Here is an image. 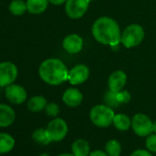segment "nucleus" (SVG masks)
<instances>
[{
  "label": "nucleus",
  "mask_w": 156,
  "mask_h": 156,
  "mask_svg": "<svg viewBox=\"0 0 156 156\" xmlns=\"http://www.w3.org/2000/svg\"><path fill=\"white\" fill-rule=\"evenodd\" d=\"M92 34L97 41L104 45L117 46L121 39L119 24L109 17L98 19L92 26Z\"/></svg>",
  "instance_id": "nucleus-1"
},
{
  "label": "nucleus",
  "mask_w": 156,
  "mask_h": 156,
  "mask_svg": "<svg viewBox=\"0 0 156 156\" xmlns=\"http://www.w3.org/2000/svg\"><path fill=\"white\" fill-rule=\"evenodd\" d=\"M67 67L59 59L50 58L41 62L39 67L40 77L46 84L59 86L68 80Z\"/></svg>",
  "instance_id": "nucleus-2"
},
{
  "label": "nucleus",
  "mask_w": 156,
  "mask_h": 156,
  "mask_svg": "<svg viewBox=\"0 0 156 156\" xmlns=\"http://www.w3.org/2000/svg\"><path fill=\"white\" fill-rule=\"evenodd\" d=\"M89 117L92 123L97 127L108 128L113 124L115 113L112 108L107 105H97L91 108Z\"/></svg>",
  "instance_id": "nucleus-3"
},
{
  "label": "nucleus",
  "mask_w": 156,
  "mask_h": 156,
  "mask_svg": "<svg viewBox=\"0 0 156 156\" xmlns=\"http://www.w3.org/2000/svg\"><path fill=\"white\" fill-rule=\"evenodd\" d=\"M144 30L139 24H130L121 33L120 42L126 48H133L138 46L144 39Z\"/></svg>",
  "instance_id": "nucleus-4"
},
{
  "label": "nucleus",
  "mask_w": 156,
  "mask_h": 156,
  "mask_svg": "<svg viewBox=\"0 0 156 156\" xmlns=\"http://www.w3.org/2000/svg\"><path fill=\"white\" fill-rule=\"evenodd\" d=\"M131 127L133 131L140 137H147L153 132V122L147 115L142 113L134 115L131 119Z\"/></svg>",
  "instance_id": "nucleus-5"
},
{
  "label": "nucleus",
  "mask_w": 156,
  "mask_h": 156,
  "mask_svg": "<svg viewBox=\"0 0 156 156\" xmlns=\"http://www.w3.org/2000/svg\"><path fill=\"white\" fill-rule=\"evenodd\" d=\"M46 129L51 141H61L68 133V125L64 119L55 118L49 122Z\"/></svg>",
  "instance_id": "nucleus-6"
},
{
  "label": "nucleus",
  "mask_w": 156,
  "mask_h": 156,
  "mask_svg": "<svg viewBox=\"0 0 156 156\" xmlns=\"http://www.w3.org/2000/svg\"><path fill=\"white\" fill-rule=\"evenodd\" d=\"M89 3V0H67L65 2V12L70 19H80L87 11Z\"/></svg>",
  "instance_id": "nucleus-7"
},
{
  "label": "nucleus",
  "mask_w": 156,
  "mask_h": 156,
  "mask_svg": "<svg viewBox=\"0 0 156 156\" xmlns=\"http://www.w3.org/2000/svg\"><path fill=\"white\" fill-rule=\"evenodd\" d=\"M18 68L11 62H0V87H7L13 84L18 76Z\"/></svg>",
  "instance_id": "nucleus-8"
},
{
  "label": "nucleus",
  "mask_w": 156,
  "mask_h": 156,
  "mask_svg": "<svg viewBox=\"0 0 156 156\" xmlns=\"http://www.w3.org/2000/svg\"><path fill=\"white\" fill-rule=\"evenodd\" d=\"M5 95L9 102L15 105H20L24 103L27 99V91L26 89L16 84H11L5 89Z\"/></svg>",
  "instance_id": "nucleus-9"
},
{
  "label": "nucleus",
  "mask_w": 156,
  "mask_h": 156,
  "mask_svg": "<svg viewBox=\"0 0 156 156\" xmlns=\"http://www.w3.org/2000/svg\"><path fill=\"white\" fill-rule=\"evenodd\" d=\"M89 77V69L85 64H77L68 73V81L72 85H80L86 82Z\"/></svg>",
  "instance_id": "nucleus-10"
},
{
  "label": "nucleus",
  "mask_w": 156,
  "mask_h": 156,
  "mask_svg": "<svg viewBox=\"0 0 156 156\" xmlns=\"http://www.w3.org/2000/svg\"><path fill=\"white\" fill-rule=\"evenodd\" d=\"M126 83H127V74L121 70L113 72L109 75L108 80V88L110 91L113 92L121 91L126 86Z\"/></svg>",
  "instance_id": "nucleus-11"
},
{
  "label": "nucleus",
  "mask_w": 156,
  "mask_h": 156,
  "mask_svg": "<svg viewBox=\"0 0 156 156\" xmlns=\"http://www.w3.org/2000/svg\"><path fill=\"white\" fill-rule=\"evenodd\" d=\"M83 45V39L77 34H70L66 36L62 41L63 49L71 54L78 53L82 50Z\"/></svg>",
  "instance_id": "nucleus-12"
},
{
  "label": "nucleus",
  "mask_w": 156,
  "mask_h": 156,
  "mask_svg": "<svg viewBox=\"0 0 156 156\" xmlns=\"http://www.w3.org/2000/svg\"><path fill=\"white\" fill-rule=\"evenodd\" d=\"M62 101L68 107H78L83 101V94L76 88H68L62 95Z\"/></svg>",
  "instance_id": "nucleus-13"
},
{
  "label": "nucleus",
  "mask_w": 156,
  "mask_h": 156,
  "mask_svg": "<svg viewBox=\"0 0 156 156\" xmlns=\"http://www.w3.org/2000/svg\"><path fill=\"white\" fill-rule=\"evenodd\" d=\"M15 119L16 113L14 109L7 104H0V128L11 126Z\"/></svg>",
  "instance_id": "nucleus-14"
},
{
  "label": "nucleus",
  "mask_w": 156,
  "mask_h": 156,
  "mask_svg": "<svg viewBox=\"0 0 156 156\" xmlns=\"http://www.w3.org/2000/svg\"><path fill=\"white\" fill-rule=\"evenodd\" d=\"M72 153L74 156H88L90 153L89 142L84 139H78L72 144Z\"/></svg>",
  "instance_id": "nucleus-15"
},
{
  "label": "nucleus",
  "mask_w": 156,
  "mask_h": 156,
  "mask_svg": "<svg viewBox=\"0 0 156 156\" xmlns=\"http://www.w3.org/2000/svg\"><path fill=\"white\" fill-rule=\"evenodd\" d=\"M27 10L30 14L38 15L43 13L49 5V0H27Z\"/></svg>",
  "instance_id": "nucleus-16"
},
{
  "label": "nucleus",
  "mask_w": 156,
  "mask_h": 156,
  "mask_svg": "<svg viewBox=\"0 0 156 156\" xmlns=\"http://www.w3.org/2000/svg\"><path fill=\"white\" fill-rule=\"evenodd\" d=\"M16 141L12 135L1 132L0 133V154L9 153L15 147Z\"/></svg>",
  "instance_id": "nucleus-17"
},
{
  "label": "nucleus",
  "mask_w": 156,
  "mask_h": 156,
  "mask_svg": "<svg viewBox=\"0 0 156 156\" xmlns=\"http://www.w3.org/2000/svg\"><path fill=\"white\" fill-rule=\"evenodd\" d=\"M47 104V100L44 97L35 96L28 101V109L31 112H41L45 109Z\"/></svg>",
  "instance_id": "nucleus-18"
},
{
  "label": "nucleus",
  "mask_w": 156,
  "mask_h": 156,
  "mask_svg": "<svg viewBox=\"0 0 156 156\" xmlns=\"http://www.w3.org/2000/svg\"><path fill=\"white\" fill-rule=\"evenodd\" d=\"M114 127L120 131H126L131 127V119L125 114H117L113 119Z\"/></svg>",
  "instance_id": "nucleus-19"
},
{
  "label": "nucleus",
  "mask_w": 156,
  "mask_h": 156,
  "mask_svg": "<svg viewBox=\"0 0 156 156\" xmlns=\"http://www.w3.org/2000/svg\"><path fill=\"white\" fill-rule=\"evenodd\" d=\"M9 9L14 16H22L27 11V3L23 0H13Z\"/></svg>",
  "instance_id": "nucleus-20"
},
{
  "label": "nucleus",
  "mask_w": 156,
  "mask_h": 156,
  "mask_svg": "<svg viewBox=\"0 0 156 156\" xmlns=\"http://www.w3.org/2000/svg\"><path fill=\"white\" fill-rule=\"evenodd\" d=\"M32 139L37 143H40L42 145H47L50 142H51V140L49 137V134L47 132V129H42V128H40V129H37L34 130V132L32 133Z\"/></svg>",
  "instance_id": "nucleus-21"
},
{
  "label": "nucleus",
  "mask_w": 156,
  "mask_h": 156,
  "mask_svg": "<svg viewBox=\"0 0 156 156\" xmlns=\"http://www.w3.org/2000/svg\"><path fill=\"white\" fill-rule=\"evenodd\" d=\"M105 151L108 156H119L121 153V145L117 140H110L106 143Z\"/></svg>",
  "instance_id": "nucleus-22"
},
{
  "label": "nucleus",
  "mask_w": 156,
  "mask_h": 156,
  "mask_svg": "<svg viewBox=\"0 0 156 156\" xmlns=\"http://www.w3.org/2000/svg\"><path fill=\"white\" fill-rule=\"evenodd\" d=\"M105 101L107 106L110 107V108H118L119 105H121L118 99V96H117V92H113V91H108L107 92L106 96H105Z\"/></svg>",
  "instance_id": "nucleus-23"
},
{
  "label": "nucleus",
  "mask_w": 156,
  "mask_h": 156,
  "mask_svg": "<svg viewBox=\"0 0 156 156\" xmlns=\"http://www.w3.org/2000/svg\"><path fill=\"white\" fill-rule=\"evenodd\" d=\"M146 148L149 151L156 153V133L150 134L147 136L145 140Z\"/></svg>",
  "instance_id": "nucleus-24"
},
{
  "label": "nucleus",
  "mask_w": 156,
  "mask_h": 156,
  "mask_svg": "<svg viewBox=\"0 0 156 156\" xmlns=\"http://www.w3.org/2000/svg\"><path fill=\"white\" fill-rule=\"evenodd\" d=\"M45 113L46 115H48L49 117H52V118H56L59 113H60V108L56 103H49L47 104L46 108H45Z\"/></svg>",
  "instance_id": "nucleus-25"
},
{
  "label": "nucleus",
  "mask_w": 156,
  "mask_h": 156,
  "mask_svg": "<svg viewBox=\"0 0 156 156\" xmlns=\"http://www.w3.org/2000/svg\"><path fill=\"white\" fill-rule=\"evenodd\" d=\"M117 96L120 104H126L130 100V94L126 90H121L119 92H117Z\"/></svg>",
  "instance_id": "nucleus-26"
},
{
  "label": "nucleus",
  "mask_w": 156,
  "mask_h": 156,
  "mask_svg": "<svg viewBox=\"0 0 156 156\" xmlns=\"http://www.w3.org/2000/svg\"><path fill=\"white\" fill-rule=\"evenodd\" d=\"M129 156H152L151 151H149L148 150H142V149H139L134 151Z\"/></svg>",
  "instance_id": "nucleus-27"
},
{
  "label": "nucleus",
  "mask_w": 156,
  "mask_h": 156,
  "mask_svg": "<svg viewBox=\"0 0 156 156\" xmlns=\"http://www.w3.org/2000/svg\"><path fill=\"white\" fill-rule=\"evenodd\" d=\"M88 156H108L106 151H103L101 150H96L94 151H91Z\"/></svg>",
  "instance_id": "nucleus-28"
},
{
  "label": "nucleus",
  "mask_w": 156,
  "mask_h": 156,
  "mask_svg": "<svg viewBox=\"0 0 156 156\" xmlns=\"http://www.w3.org/2000/svg\"><path fill=\"white\" fill-rule=\"evenodd\" d=\"M67 0H49V2L53 4V5H62L65 3Z\"/></svg>",
  "instance_id": "nucleus-29"
},
{
  "label": "nucleus",
  "mask_w": 156,
  "mask_h": 156,
  "mask_svg": "<svg viewBox=\"0 0 156 156\" xmlns=\"http://www.w3.org/2000/svg\"><path fill=\"white\" fill-rule=\"evenodd\" d=\"M57 156H74V154H73V153H61V154H59V155H57Z\"/></svg>",
  "instance_id": "nucleus-30"
},
{
  "label": "nucleus",
  "mask_w": 156,
  "mask_h": 156,
  "mask_svg": "<svg viewBox=\"0 0 156 156\" xmlns=\"http://www.w3.org/2000/svg\"><path fill=\"white\" fill-rule=\"evenodd\" d=\"M153 132L156 133V120L153 122Z\"/></svg>",
  "instance_id": "nucleus-31"
},
{
  "label": "nucleus",
  "mask_w": 156,
  "mask_h": 156,
  "mask_svg": "<svg viewBox=\"0 0 156 156\" xmlns=\"http://www.w3.org/2000/svg\"><path fill=\"white\" fill-rule=\"evenodd\" d=\"M40 156H50L49 154H47V153H42V154H41Z\"/></svg>",
  "instance_id": "nucleus-32"
},
{
  "label": "nucleus",
  "mask_w": 156,
  "mask_h": 156,
  "mask_svg": "<svg viewBox=\"0 0 156 156\" xmlns=\"http://www.w3.org/2000/svg\"><path fill=\"white\" fill-rule=\"evenodd\" d=\"M89 1H90V2H91V1H94V0H89Z\"/></svg>",
  "instance_id": "nucleus-33"
}]
</instances>
